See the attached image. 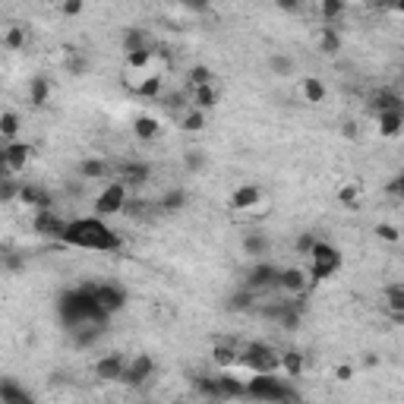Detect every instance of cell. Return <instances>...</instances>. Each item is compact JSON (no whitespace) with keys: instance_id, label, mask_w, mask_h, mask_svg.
<instances>
[{"instance_id":"14","label":"cell","mask_w":404,"mask_h":404,"mask_svg":"<svg viewBox=\"0 0 404 404\" xmlns=\"http://www.w3.org/2000/svg\"><path fill=\"white\" fill-rule=\"evenodd\" d=\"M376 127H379V136L398 139V136H401V130H404V111L401 108L376 111Z\"/></svg>"},{"instance_id":"46","label":"cell","mask_w":404,"mask_h":404,"mask_svg":"<svg viewBox=\"0 0 404 404\" xmlns=\"http://www.w3.org/2000/svg\"><path fill=\"white\" fill-rule=\"evenodd\" d=\"M196 391L202 398H212V401H218V376H199L196 379Z\"/></svg>"},{"instance_id":"21","label":"cell","mask_w":404,"mask_h":404,"mask_svg":"<svg viewBox=\"0 0 404 404\" xmlns=\"http://www.w3.org/2000/svg\"><path fill=\"white\" fill-rule=\"evenodd\" d=\"M303 354L300 350H284V354H278V373L284 379H297V376H303Z\"/></svg>"},{"instance_id":"47","label":"cell","mask_w":404,"mask_h":404,"mask_svg":"<svg viewBox=\"0 0 404 404\" xmlns=\"http://www.w3.org/2000/svg\"><path fill=\"white\" fill-rule=\"evenodd\" d=\"M184 165H186V171L199 174L202 168H206V152H202V149H186L184 152Z\"/></svg>"},{"instance_id":"5","label":"cell","mask_w":404,"mask_h":404,"mask_svg":"<svg viewBox=\"0 0 404 404\" xmlns=\"http://www.w3.org/2000/svg\"><path fill=\"white\" fill-rule=\"evenodd\" d=\"M237 363L247 366L250 373H278V350L266 341H250L247 348H240Z\"/></svg>"},{"instance_id":"12","label":"cell","mask_w":404,"mask_h":404,"mask_svg":"<svg viewBox=\"0 0 404 404\" xmlns=\"http://www.w3.org/2000/svg\"><path fill=\"white\" fill-rule=\"evenodd\" d=\"M35 234H42V237H51V240H60L63 227H67V218L54 212V209H38L35 212V221H32Z\"/></svg>"},{"instance_id":"30","label":"cell","mask_w":404,"mask_h":404,"mask_svg":"<svg viewBox=\"0 0 404 404\" xmlns=\"http://www.w3.org/2000/svg\"><path fill=\"white\" fill-rule=\"evenodd\" d=\"M341 32H338L335 26H322V32H319V51L325 57H335V54H341Z\"/></svg>"},{"instance_id":"3","label":"cell","mask_w":404,"mask_h":404,"mask_svg":"<svg viewBox=\"0 0 404 404\" xmlns=\"http://www.w3.org/2000/svg\"><path fill=\"white\" fill-rule=\"evenodd\" d=\"M307 259H309L307 275H309V281H316V284H322V281H332L338 272H341V266H344L341 250H338L335 243H329V240H316Z\"/></svg>"},{"instance_id":"6","label":"cell","mask_w":404,"mask_h":404,"mask_svg":"<svg viewBox=\"0 0 404 404\" xmlns=\"http://www.w3.org/2000/svg\"><path fill=\"white\" fill-rule=\"evenodd\" d=\"M127 196H130V186L124 180H108L102 186V193L95 196V215L98 218H114V215H120Z\"/></svg>"},{"instance_id":"27","label":"cell","mask_w":404,"mask_h":404,"mask_svg":"<svg viewBox=\"0 0 404 404\" xmlns=\"http://www.w3.org/2000/svg\"><path fill=\"white\" fill-rule=\"evenodd\" d=\"M76 171H79L83 180H104L111 174V165L104 161V158H83Z\"/></svg>"},{"instance_id":"55","label":"cell","mask_w":404,"mask_h":404,"mask_svg":"<svg viewBox=\"0 0 404 404\" xmlns=\"http://www.w3.org/2000/svg\"><path fill=\"white\" fill-rule=\"evenodd\" d=\"M335 379L338 382H350V379H354V366H350V363H341L335 370Z\"/></svg>"},{"instance_id":"2","label":"cell","mask_w":404,"mask_h":404,"mask_svg":"<svg viewBox=\"0 0 404 404\" xmlns=\"http://www.w3.org/2000/svg\"><path fill=\"white\" fill-rule=\"evenodd\" d=\"M57 313H60V319L67 322L70 329L86 325V322H102V325L108 322V313L98 307V300H95V294H92L89 284L63 291V294L57 297Z\"/></svg>"},{"instance_id":"52","label":"cell","mask_w":404,"mask_h":404,"mask_svg":"<svg viewBox=\"0 0 404 404\" xmlns=\"http://www.w3.org/2000/svg\"><path fill=\"white\" fill-rule=\"evenodd\" d=\"M184 10H190V13H206L209 7H212V0H177Z\"/></svg>"},{"instance_id":"40","label":"cell","mask_w":404,"mask_h":404,"mask_svg":"<svg viewBox=\"0 0 404 404\" xmlns=\"http://www.w3.org/2000/svg\"><path fill=\"white\" fill-rule=\"evenodd\" d=\"M161 86H165V83H161V76L152 73V76H143V83H139L133 92H136L139 98H158V95H161Z\"/></svg>"},{"instance_id":"36","label":"cell","mask_w":404,"mask_h":404,"mask_svg":"<svg viewBox=\"0 0 404 404\" xmlns=\"http://www.w3.org/2000/svg\"><path fill=\"white\" fill-rule=\"evenodd\" d=\"M391 108H401V95H398V89L373 92V114H376V111H391Z\"/></svg>"},{"instance_id":"16","label":"cell","mask_w":404,"mask_h":404,"mask_svg":"<svg viewBox=\"0 0 404 404\" xmlns=\"http://www.w3.org/2000/svg\"><path fill=\"white\" fill-rule=\"evenodd\" d=\"M29 158H32V145L29 143H19V139H10L7 143V171L10 174H22L29 165Z\"/></svg>"},{"instance_id":"1","label":"cell","mask_w":404,"mask_h":404,"mask_svg":"<svg viewBox=\"0 0 404 404\" xmlns=\"http://www.w3.org/2000/svg\"><path fill=\"white\" fill-rule=\"evenodd\" d=\"M57 243L73 250H89V253H117V250H124V237L111 225H104V218H98V215L67 221Z\"/></svg>"},{"instance_id":"33","label":"cell","mask_w":404,"mask_h":404,"mask_svg":"<svg viewBox=\"0 0 404 404\" xmlns=\"http://www.w3.org/2000/svg\"><path fill=\"white\" fill-rule=\"evenodd\" d=\"M243 389H247V382L243 379H234L231 373H221L218 376V398H243Z\"/></svg>"},{"instance_id":"23","label":"cell","mask_w":404,"mask_h":404,"mask_svg":"<svg viewBox=\"0 0 404 404\" xmlns=\"http://www.w3.org/2000/svg\"><path fill=\"white\" fill-rule=\"evenodd\" d=\"M26 401H35L32 391L16 385L13 379H0V404H26Z\"/></svg>"},{"instance_id":"17","label":"cell","mask_w":404,"mask_h":404,"mask_svg":"<svg viewBox=\"0 0 404 404\" xmlns=\"http://www.w3.org/2000/svg\"><path fill=\"white\" fill-rule=\"evenodd\" d=\"M16 202L32 206L35 212H38V209H51V193L38 184H19V199H16Z\"/></svg>"},{"instance_id":"45","label":"cell","mask_w":404,"mask_h":404,"mask_svg":"<svg viewBox=\"0 0 404 404\" xmlns=\"http://www.w3.org/2000/svg\"><path fill=\"white\" fill-rule=\"evenodd\" d=\"M145 209H149V202H145V199L127 196V202H124V209H120V215H127V218H143Z\"/></svg>"},{"instance_id":"15","label":"cell","mask_w":404,"mask_h":404,"mask_svg":"<svg viewBox=\"0 0 404 404\" xmlns=\"http://www.w3.org/2000/svg\"><path fill=\"white\" fill-rule=\"evenodd\" d=\"M152 177V165L149 161H127V165H120V177L130 190H139V186H145Z\"/></svg>"},{"instance_id":"22","label":"cell","mask_w":404,"mask_h":404,"mask_svg":"<svg viewBox=\"0 0 404 404\" xmlns=\"http://www.w3.org/2000/svg\"><path fill=\"white\" fill-rule=\"evenodd\" d=\"M300 95H303V102H309V104H322V102H325V95H329V89H325V83H322L319 76H303V79H300Z\"/></svg>"},{"instance_id":"51","label":"cell","mask_w":404,"mask_h":404,"mask_svg":"<svg viewBox=\"0 0 404 404\" xmlns=\"http://www.w3.org/2000/svg\"><path fill=\"white\" fill-rule=\"evenodd\" d=\"M83 10H86V0H60V13L63 16H83Z\"/></svg>"},{"instance_id":"25","label":"cell","mask_w":404,"mask_h":404,"mask_svg":"<svg viewBox=\"0 0 404 404\" xmlns=\"http://www.w3.org/2000/svg\"><path fill=\"white\" fill-rule=\"evenodd\" d=\"M237 357H240V348L234 341H218L212 348V360H215V366H221V370L237 366Z\"/></svg>"},{"instance_id":"32","label":"cell","mask_w":404,"mask_h":404,"mask_svg":"<svg viewBox=\"0 0 404 404\" xmlns=\"http://www.w3.org/2000/svg\"><path fill=\"white\" fill-rule=\"evenodd\" d=\"M344 13H348V0H319V16L325 19V26H335Z\"/></svg>"},{"instance_id":"53","label":"cell","mask_w":404,"mask_h":404,"mask_svg":"<svg viewBox=\"0 0 404 404\" xmlns=\"http://www.w3.org/2000/svg\"><path fill=\"white\" fill-rule=\"evenodd\" d=\"M316 240H319V237H313V234H300V237H297V243H294V250L300 256H309V250H313Z\"/></svg>"},{"instance_id":"49","label":"cell","mask_w":404,"mask_h":404,"mask_svg":"<svg viewBox=\"0 0 404 404\" xmlns=\"http://www.w3.org/2000/svg\"><path fill=\"white\" fill-rule=\"evenodd\" d=\"M376 237L385 240V243H401V231H398L395 225H389V221H382V225L376 227Z\"/></svg>"},{"instance_id":"11","label":"cell","mask_w":404,"mask_h":404,"mask_svg":"<svg viewBox=\"0 0 404 404\" xmlns=\"http://www.w3.org/2000/svg\"><path fill=\"white\" fill-rule=\"evenodd\" d=\"M259 202H262V190L256 184H240V186H234L231 196H227V206H231L234 212H253Z\"/></svg>"},{"instance_id":"13","label":"cell","mask_w":404,"mask_h":404,"mask_svg":"<svg viewBox=\"0 0 404 404\" xmlns=\"http://www.w3.org/2000/svg\"><path fill=\"white\" fill-rule=\"evenodd\" d=\"M124 366H127V357L117 354V350H111V354H104L102 360L95 363V376L102 379V382H120Z\"/></svg>"},{"instance_id":"48","label":"cell","mask_w":404,"mask_h":404,"mask_svg":"<svg viewBox=\"0 0 404 404\" xmlns=\"http://www.w3.org/2000/svg\"><path fill=\"white\" fill-rule=\"evenodd\" d=\"M206 83H215L212 67H206V63H196V67L190 70V86H206Z\"/></svg>"},{"instance_id":"19","label":"cell","mask_w":404,"mask_h":404,"mask_svg":"<svg viewBox=\"0 0 404 404\" xmlns=\"http://www.w3.org/2000/svg\"><path fill=\"white\" fill-rule=\"evenodd\" d=\"M51 102V79L48 76H32L29 79V104L32 108H45V104Z\"/></svg>"},{"instance_id":"10","label":"cell","mask_w":404,"mask_h":404,"mask_svg":"<svg viewBox=\"0 0 404 404\" xmlns=\"http://www.w3.org/2000/svg\"><path fill=\"white\" fill-rule=\"evenodd\" d=\"M275 281H278V266H272L268 259H256L243 284H247L250 291H256V294H259V291L275 288Z\"/></svg>"},{"instance_id":"34","label":"cell","mask_w":404,"mask_h":404,"mask_svg":"<svg viewBox=\"0 0 404 404\" xmlns=\"http://www.w3.org/2000/svg\"><path fill=\"white\" fill-rule=\"evenodd\" d=\"M19 130H22V120L16 111H3L0 114V139L10 143V139H19Z\"/></svg>"},{"instance_id":"56","label":"cell","mask_w":404,"mask_h":404,"mask_svg":"<svg viewBox=\"0 0 404 404\" xmlns=\"http://www.w3.org/2000/svg\"><path fill=\"white\" fill-rule=\"evenodd\" d=\"M401 190H404V177H395V180H391V184H389V196H401Z\"/></svg>"},{"instance_id":"37","label":"cell","mask_w":404,"mask_h":404,"mask_svg":"<svg viewBox=\"0 0 404 404\" xmlns=\"http://www.w3.org/2000/svg\"><path fill=\"white\" fill-rule=\"evenodd\" d=\"M180 130H184V133H202V130H206V111L190 108L184 114V120H180Z\"/></svg>"},{"instance_id":"42","label":"cell","mask_w":404,"mask_h":404,"mask_svg":"<svg viewBox=\"0 0 404 404\" xmlns=\"http://www.w3.org/2000/svg\"><path fill=\"white\" fill-rule=\"evenodd\" d=\"M338 202H341L344 209L360 206V184H344L341 190H338Z\"/></svg>"},{"instance_id":"39","label":"cell","mask_w":404,"mask_h":404,"mask_svg":"<svg viewBox=\"0 0 404 404\" xmlns=\"http://www.w3.org/2000/svg\"><path fill=\"white\" fill-rule=\"evenodd\" d=\"M0 268H7V272H22V268H26V256H22L19 250L3 247L0 250Z\"/></svg>"},{"instance_id":"38","label":"cell","mask_w":404,"mask_h":404,"mask_svg":"<svg viewBox=\"0 0 404 404\" xmlns=\"http://www.w3.org/2000/svg\"><path fill=\"white\" fill-rule=\"evenodd\" d=\"M268 70H272L275 76H281V79H288V76H294V57L272 54V57H268Z\"/></svg>"},{"instance_id":"54","label":"cell","mask_w":404,"mask_h":404,"mask_svg":"<svg viewBox=\"0 0 404 404\" xmlns=\"http://www.w3.org/2000/svg\"><path fill=\"white\" fill-rule=\"evenodd\" d=\"M275 7H278L281 13L294 16V13H300V10H303V0H275Z\"/></svg>"},{"instance_id":"50","label":"cell","mask_w":404,"mask_h":404,"mask_svg":"<svg viewBox=\"0 0 404 404\" xmlns=\"http://www.w3.org/2000/svg\"><path fill=\"white\" fill-rule=\"evenodd\" d=\"M366 3L379 13H401L404 10V0H366Z\"/></svg>"},{"instance_id":"20","label":"cell","mask_w":404,"mask_h":404,"mask_svg":"<svg viewBox=\"0 0 404 404\" xmlns=\"http://www.w3.org/2000/svg\"><path fill=\"white\" fill-rule=\"evenodd\" d=\"M385 307H389V313H391V322L401 325L404 322V284L401 281H395V284L385 288Z\"/></svg>"},{"instance_id":"8","label":"cell","mask_w":404,"mask_h":404,"mask_svg":"<svg viewBox=\"0 0 404 404\" xmlns=\"http://www.w3.org/2000/svg\"><path fill=\"white\" fill-rule=\"evenodd\" d=\"M275 288H281L288 297H307V291H309L307 268H297V266L278 268V281H275Z\"/></svg>"},{"instance_id":"24","label":"cell","mask_w":404,"mask_h":404,"mask_svg":"<svg viewBox=\"0 0 404 404\" xmlns=\"http://www.w3.org/2000/svg\"><path fill=\"white\" fill-rule=\"evenodd\" d=\"M190 104L196 111H212L215 104H218V89H215V83H206V86H193V98Z\"/></svg>"},{"instance_id":"57","label":"cell","mask_w":404,"mask_h":404,"mask_svg":"<svg viewBox=\"0 0 404 404\" xmlns=\"http://www.w3.org/2000/svg\"><path fill=\"white\" fill-rule=\"evenodd\" d=\"M344 136L354 139V136H357V127H354V124H344Z\"/></svg>"},{"instance_id":"41","label":"cell","mask_w":404,"mask_h":404,"mask_svg":"<svg viewBox=\"0 0 404 404\" xmlns=\"http://www.w3.org/2000/svg\"><path fill=\"white\" fill-rule=\"evenodd\" d=\"M26 26H10L7 29V35H3V48H10V51H22L26 48Z\"/></svg>"},{"instance_id":"28","label":"cell","mask_w":404,"mask_h":404,"mask_svg":"<svg viewBox=\"0 0 404 404\" xmlns=\"http://www.w3.org/2000/svg\"><path fill=\"white\" fill-rule=\"evenodd\" d=\"M161 133V124H158V117L152 114H139L136 120H133V136L143 139V143H152V139Z\"/></svg>"},{"instance_id":"26","label":"cell","mask_w":404,"mask_h":404,"mask_svg":"<svg viewBox=\"0 0 404 404\" xmlns=\"http://www.w3.org/2000/svg\"><path fill=\"white\" fill-rule=\"evenodd\" d=\"M225 307H227V313H250V309L256 307V291H250L247 284H243V288H237L227 297Z\"/></svg>"},{"instance_id":"44","label":"cell","mask_w":404,"mask_h":404,"mask_svg":"<svg viewBox=\"0 0 404 404\" xmlns=\"http://www.w3.org/2000/svg\"><path fill=\"white\" fill-rule=\"evenodd\" d=\"M89 67H92V63H89V57H86L83 51H70V57H67V70H70V73H73V76H86V73H89Z\"/></svg>"},{"instance_id":"35","label":"cell","mask_w":404,"mask_h":404,"mask_svg":"<svg viewBox=\"0 0 404 404\" xmlns=\"http://www.w3.org/2000/svg\"><path fill=\"white\" fill-rule=\"evenodd\" d=\"M152 60H155V48H152V45H145V48L130 51V54H127V70H136V73H143V70L152 67Z\"/></svg>"},{"instance_id":"7","label":"cell","mask_w":404,"mask_h":404,"mask_svg":"<svg viewBox=\"0 0 404 404\" xmlns=\"http://www.w3.org/2000/svg\"><path fill=\"white\" fill-rule=\"evenodd\" d=\"M155 370H158L155 357H152V354H136V357L127 360L120 382L130 385V389H145V385L152 382V376H155Z\"/></svg>"},{"instance_id":"4","label":"cell","mask_w":404,"mask_h":404,"mask_svg":"<svg viewBox=\"0 0 404 404\" xmlns=\"http://www.w3.org/2000/svg\"><path fill=\"white\" fill-rule=\"evenodd\" d=\"M243 398H253V401H300V395L291 385H284L278 373H253V379L243 389Z\"/></svg>"},{"instance_id":"29","label":"cell","mask_w":404,"mask_h":404,"mask_svg":"<svg viewBox=\"0 0 404 404\" xmlns=\"http://www.w3.org/2000/svg\"><path fill=\"white\" fill-rule=\"evenodd\" d=\"M120 45H124V54H130V51H139V48H145V45H152V38H149L145 29L127 26L124 35H120Z\"/></svg>"},{"instance_id":"9","label":"cell","mask_w":404,"mask_h":404,"mask_svg":"<svg viewBox=\"0 0 404 404\" xmlns=\"http://www.w3.org/2000/svg\"><path fill=\"white\" fill-rule=\"evenodd\" d=\"M92 288V294H95V300H98V307L104 309L108 316H114V313H120V309L127 307V291L124 288H117V284H89Z\"/></svg>"},{"instance_id":"31","label":"cell","mask_w":404,"mask_h":404,"mask_svg":"<svg viewBox=\"0 0 404 404\" xmlns=\"http://www.w3.org/2000/svg\"><path fill=\"white\" fill-rule=\"evenodd\" d=\"M268 237L266 234H259V231H253V234H247L243 237V253L247 256H253V259H266V253H268Z\"/></svg>"},{"instance_id":"18","label":"cell","mask_w":404,"mask_h":404,"mask_svg":"<svg viewBox=\"0 0 404 404\" xmlns=\"http://www.w3.org/2000/svg\"><path fill=\"white\" fill-rule=\"evenodd\" d=\"M186 202H190V193H186L184 186H171V190H165L161 196H158V209H161L165 215L184 212Z\"/></svg>"},{"instance_id":"43","label":"cell","mask_w":404,"mask_h":404,"mask_svg":"<svg viewBox=\"0 0 404 404\" xmlns=\"http://www.w3.org/2000/svg\"><path fill=\"white\" fill-rule=\"evenodd\" d=\"M16 199H19V180L16 174H7L0 180V202H16Z\"/></svg>"}]
</instances>
